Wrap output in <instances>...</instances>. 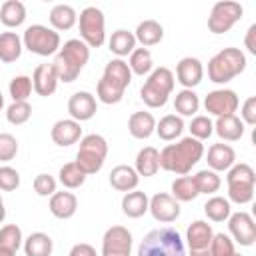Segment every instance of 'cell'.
I'll return each instance as SVG.
<instances>
[{"label": "cell", "instance_id": "20", "mask_svg": "<svg viewBox=\"0 0 256 256\" xmlns=\"http://www.w3.org/2000/svg\"><path fill=\"white\" fill-rule=\"evenodd\" d=\"M50 214L58 220H68L78 210V198L72 192H54L50 196Z\"/></svg>", "mask_w": 256, "mask_h": 256}, {"label": "cell", "instance_id": "35", "mask_svg": "<svg viewBox=\"0 0 256 256\" xmlns=\"http://www.w3.org/2000/svg\"><path fill=\"white\" fill-rule=\"evenodd\" d=\"M172 196L178 202H192L194 198H198V188L194 182V176H180L172 182Z\"/></svg>", "mask_w": 256, "mask_h": 256}, {"label": "cell", "instance_id": "31", "mask_svg": "<svg viewBox=\"0 0 256 256\" xmlns=\"http://www.w3.org/2000/svg\"><path fill=\"white\" fill-rule=\"evenodd\" d=\"M108 46H110V52L112 54H116L118 58H124V56H130L136 50V38H134L132 32L120 28V30L112 32Z\"/></svg>", "mask_w": 256, "mask_h": 256}, {"label": "cell", "instance_id": "33", "mask_svg": "<svg viewBox=\"0 0 256 256\" xmlns=\"http://www.w3.org/2000/svg\"><path fill=\"white\" fill-rule=\"evenodd\" d=\"M124 92H126V88L122 84H118L106 76H102L96 86V96L102 104H118L124 98Z\"/></svg>", "mask_w": 256, "mask_h": 256}, {"label": "cell", "instance_id": "15", "mask_svg": "<svg viewBox=\"0 0 256 256\" xmlns=\"http://www.w3.org/2000/svg\"><path fill=\"white\" fill-rule=\"evenodd\" d=\"M98 106H96V98L86 92V90H80V92H74L68 100V114L72 120L76 122H86V120H92L94 114H96Z\"/></svg>", "mask_w": 256, "mask_h": 256}, {"label": "cell", "instance_id": "47", "mask_svg": "<svg viewBox=\"0 0 256 256\" xmlns=\"http://www.w3.org/2000/svg\"><path fill=\"white\" fill-rule=\"evenodd\" d=\"M18 154V140L8 134V132H2L0 134V162H10L14 160Z\"/></svg>", "mask_w": 256, "mask_h": 256}, {"label": "cell", "instance_id": "51", "mask_svg": "<svg viewBox=\"0 0 256 256\" xmlns=\"http://www.w3.org/2000/svg\"><path fill=\"white\" fill-rule=\"evenodd\" d=\"M68 256H98V254H96V248L94 246H90L86 242H80V244H74L72 246V250H70Z\"/></svg>", "mask_w": 256, "mask_h": 256}, {"label": "cell", "instance_id": "41", "mask_svg": "<svg viewBox=\"0 0 256 256\" xmlns=\"http://www.w3.org/2000/svg\"><path fill=\"white\" fill-rule=\"evenodd\" d=\"M194 182H196V188H198V194H214L220 190L222 186V180L218 176V172L206 168V170H200L196 176H194Z\"/></svg>", "mask_w": 256, "mask_h": 256}, {"label": "cell", "instance_id": "49", "mask_svg": "<svg viewBox=\"0 0 256 256\" xmlns=\"http://www.w3.org/2000/svg\"><path fill=\"white\" fill-rule=\"evenodd\" d=\"M56 186H58V182L50 174H38L34 178V192L38 196H44V198L46 196H52L56 192Z\"/></svg>", "mask_w": 256, "mask_h": 256}, {"label": "cell", "instance_id": "2", "mask_svg": "<svg viewBox=\"0 0 256 256\" xmlns=\"http://www.w3.org/2000/svg\"><path fill=\"white\" fill-rule=\"evenodd\" d=\"M88 60H90V48L80 38H72L64 42V46H60L52 64L56 68L60 82H74L88 64Z\"/></svg>", "mask_w": 256, "mask_h": 256}, {"label": "cell", "instance_id": "32", "mask_svg": "<svg viewBox=\"0 0 256 256\" xmlns=\"http://www.w3.org/2000/svg\"><path fill=\"white\" fill-rule=\"evenodd\" d=\"M24 252L26 256H50L54 250V242L44 232H34L24 240Z\"/></svg>", "mask_w": 256, "mask_h": 256}, {"label": "cell", "instance_id": "3", "mask_svg": "<svg viewBox=\"0 0 256 256\" xmlns=\"http://www.w3.org/2000/svg\"><path fill=\"white\" fill-rule=\"evenodd\" d=\"M138 256H186V246L178 230L168 226L156 228L140 242Z\"/></svg>", "mask_w": 256, "mask_h": 256}, {"label": "cell", "instance_id": "8", "mask_svg": "<svg viewBox=\"0 0 256 256\" xmlns=\"http://www.w3.org/2000/svg\"><path fill=\"white\" fill-rule=\"evenodd\" d=\"M22 44L26 50L38 56H52L60 50V34L44 24H32L26 28L22 36Z\"/></svg>", "mask_w": 256, "mask_h": 256}, {"label": "cell", "instance_id": "5", "mask_svg": "<svg viewBox=\"0 0 256 256\" xmlns=\"http://www.w3.org/2000/svg\"><path fill=\"white\" fill-rule=\"evenodd\" d=\"M174 82L176 80H174L172 70H168L164 66L154 68L148 74V80L144 82V86L140 90V96H142L144 104L148 108H162L168 102V98L174 90Z\"/></svg>", "mask_w": 256, "mask_h": 256}, {"label": "cell", "instance_id": "13", "mask_svg": "<svg viewBox=\"0 0 256 256\" xmlns=\"http://www.w3.org/2000/svg\"><path fill=\"white\" fill-rule=\"evenodd\" d=\"M148 212L154 216L156 222L170 224V222L178 220V216H180V202H178L172 194L158 192V194H154V196L150 198Z\"/></svg>", "mask_w": 256, "mask_h": 256}, {"label": "cell", "instance_id": "19", "mask_svg": "<svg viewBox=\"0 0 256 256\" xmlns=\"http://www.w3.org/2000/svg\"><path fill=\"white\" fill-rule=\"evenodd\" d=\"M236 164V152L228 144H212L208 148V166L214 172H226Z\"/></svg>", "mask_w": 256, "mask_h": 256}, {"label": "cell", "instance_id": "56", "mask_svg": "<svg viewBox=\"0 0 256 256\" xmlns=\"http://www.w3.org/2000/svg\"><path fill=\"white\" fill-rule=\"evenodd\" d=\"M4 108V96H2V92H0V110Z\"/></svg>", "mask_w": 256, "mask_h": 256}, {"label": "cell", "instance_id": "50", "mask_svg": "<svg viewBox=\"0 0 256 256\" xmlns=\"http://www.w3.org/2000/svg\"><path fill=\"white\" fill-rule=\"evenodd\" d=\"M240 120L248 126H254L256 124V98L250 96L246 98V102L242 104V112H240Z\"/></svg>", "mask_w": 256, "mask_h": 256}, {"label": "cell", "instance_id": "10", "mask_svg": "<svg viewBox=\"0 0 256 256\" xmlns=\"http://www.w3.org/2000/svg\"><path fill=\"white\" fill-rule=\"evenodd\" d=\"M242 14H244V8L240 2H234V0L216 2L208 16V30L212 34H224L238 20H242Z\"/></svg>", "mask_w": 256, "mask_h": 256}, {"label": "cell", "instance_id": "30", "mask_svg": "<svg viewBox=\"0 0 256 256\" xmlns=\"http://www.w3.org/2000/svg\"><path fill=\"white\" fill-rule=\"evenodd\" d=\"M22 38L16 32H2L0 34V62H16L22 56Z\"/></svg>", "mask_w": 256, "mask_h": 256}, {"label": "cell", "instance_id": "23", "mask_svg": "<svg viewBox=\"0 0 256 256\" xmlns=\"http://www.w3.org/2000/svg\"><path fill=\"white\" fill-rule=\"evenodd\" d=\"M128 132L136 140H146L156 132V120L150 112H134L128 120Z\"/></svg>", "mask_w": 256, "mask_h": 256}, {"label": "cell", "instance_id": "18", "mask_svg": "<svg viewBox=\"0 0 256 256\" xmlns=\"http://www.w3.org/2000/svg\"><path fill=\"white\" fill-rule=\"evenodd\" d=\"M50 136H52V142L56 146H72L76 144L80 138H82V126L80 122L72 120V118H66V120H58L52 130H50Z\"/></svg>", "mask_w": 256, "mask_h": 256}, {"label": "cell", "instance_id": "38", "mask_svg": "<svg viewBox=\"0 0 256 256\" xmlns=\"http://www.w3.org/2000/svg\"><path fill=\"white\" fill-rule=\"evenodd\" d=\"M200 108V98L194 90H180L176 94V100H174V110L180 114V116H196Z\"/></svg>", "mask_w": 256, "mask_h": 256}, {"label": "cell", "instance_id": "42", "mask_svg": "<svg viewBox=\"0 0 256 256\" xmlns=\"http://www.w3.org/2000/svg\"><path fill=\"white\" fill-rule=\"evenodd\" d=\"M22 244H24V236H22L20 226H16V224H6V226L0 228V248L18 252Z\"/></svg>", "mask_w": 256, "mask_h": 256}, {"label": "cell", "instance_id": "48", "mask_svg": "<svg viewBox=\"0 0 256 256\" xmlns=\"http://www.w3.org/2000/svg\"><path fill=\"white\" fill-rule=\"evenodd\" d=\"M20 186V174L12 166H0V190L14 192Z\"/></svg>", "mask_w": 256, "mask_h": 256}, {"label": "cell", "instance_id": "24", "mask_svg": "<svg viewBox=\"0 0 256 256\" xmlns=\"http://www.w3.org/2000/svg\"><path fill=\"white\" fill-rule=\"evenodd\" d=\"M214 132L224 140V142H238L244 136V122L232 114V116H222L214 124Z\"/></svg>", "mask_w": 256, "mask_h": 256}, {"label": "cell", "instance_id": "34", "mask_svg": "<svg viewBox=\"0 0 256 256\" xmlns=\"http://www.w3.org/2000/svg\"><path fill=\"white\" fill-rule=\"evenodd\" d=\"M182 132H184V120L180 116H176V114H168L156 124V134L164 142H172V140L180 138Z\"/></svg>", "mask_w": 256, "mask_h": 256}, {"label": "cell", "instance_id": "29", "mask_svg": "<svg viewBox=\"0 0 256 256\" xmlns=\"http://www.w3.org/2000/svg\"><path fill=\"white\" fill-rule=\"evenodd\" d=\"M76 22H78V14L70 4H56L50 10V24H52V30L56 32L70 30Z\"/></svg>", "mask_w": 256, "mask_h": 256}, {"label": "cell", "instance_id": "9", "mask_svg": "<svg viewBox=\"0 0 256 256\" xmlns=\"http://www.w3.org/2000/svg\"><path fill=\"white\" fill-rule=\"evenodd\" d=\"M78 26H80V40L88 48H100L106 42V20L100 8L96 6L84 8L80 12Z\"/></svg>", "mask_w": 256, "mask_h": 256}, {"label": "cell", "instance_id": "14", "mask_svg": "<svg viewBox=\"0 0 256 256\" xmlns=\"http://www.w3.org/2000/svg\"><path fill=\"white\" fill-rule=\"evenodd\" d=\"M228 230H230V236L240 246H252L256 242V224H254V218L248 212H234V214H230Z\"/></svg>", "mask_w": 256, "mask_h": 256}, {"label": "cell", "instance_id": "37", "mask_svg": "<svg viewBox=\"0 0 256 256\" xmlns=\"http://www.w3.org/2000/svg\"><path fill=\"white\" fill-rule=\"evenodd\" d=\"M102 76H106V78H110V80L122 84L124 88H128L130 82H132V72H130V68H128V62H124L122 58H114V60H110V62L106 64Z\"/></svg>", "mask_w": 256, "mask_h": 256}, {"label": "cell", "instance_id": "43", "mask_svg": "<svg viewBox=\"0 0 256 256\" xmlns=\"http://www.w3.org/2000/svg\"><path fill=\"white\" fill-rule=\"evenodd\" d=\"M8 90H10V96H12L14 102H28V98H30V94H32V90H34L32 78H30V76H24V74L14 76V78L10 80Z\"/></svg>", "mask_w": 256, "mask_h": 256}, {"label": "cell", "instance_id": "26", "mask_svg": "<svg viewBox=\"0 0 256 256\" xmlns=\"http://www.w3.org/2000/svg\"><path fill=\"white\" fill-rule=\"evenodd\" d=\"M134 38H136V42H140L144 48L156 46V44H160L162 38H164V28H162V24L156 22V20H144V22H140V24L136 26Z\"/></svg>", "mask_w": 256, "mask_h": 256}, {"label": "cell", "instance_id": "44", "mask_svg": "<svg viewBox=\"0 0 256 256\" xmlns=\"http://www.w3.org/2000/svg\"><path fill=\"white\" fill-rule=\"evenodd\" d=\"M32 116V106L28 102H12L8 108H6V118L10 124L14 126H22L30 120Z\"/></svg>", "mask_w": 256, "mask_h": 256}, {"label": "cell", "instance_id": "54", "mask_svg": "<svg viewBox=\"0 0 256 256\" xmlns=\"http://www.w3.org/2000/svg\"><path fill=\"white\" fill-rule=\"evenodd\" d=\"M4 218H6V208H4V200L0 196V224L4 222Z\"/></svg>", "mask_w": 256, "mask_h": 256}, {"label": "cell", "instance_id": "45", "mask_svg": "<svg viewBox=\"0 0 256 256\" xmlns=\"http://www.w3.org/2000/svg\"><path fill=\"white\" fill-rule=\"evenodd\" d=\"M208 250H210L212 256H234V254H236V250H234V240H232L228 234H224V232L212 236V242H210Z\"/></svg>", "mask_w": 256, "mask_h": 256}, {"label": "cell", "instance_id": "22", "mask_svg": "<svg viewBox=\"0 0 256 256\" xmlns=\"http://www.w3.org/2000/svg\"><path fill=\"white\" fill-rule=\"evenodd\" d=\"M212 236H214V230L208 222L204 220H196L188 226L186 230V242H188V248L190 250H204L210 246L212 242Z\"/></svg>", "mask_w": 256, "mask_h": 256}, {"label": "cell", "instance_id": "28", "mask_svg": "<svg viewBox=\"0 0 256 256\" xmlns=\"http://www.w3.org/2000/svg\"><path fill=\"white\" fill-rule=\"evenodd\" d=\"M26 20V6L20 0H6L0 6V22L6 28H18Z\"/></svg>", "mask_w": 256, "mask_h": 256}, {"label": "cell", "instance_id": "46", "mask_svg": "<svg viewBox=\"0 0 256 256\" xmlns=\"http://www.w3.org/2000/svg\"><path fill=\"white\" fill-rule=\"evenodd\" d=\"M214 132V122L208 116H194L190 122V136L196 140H208Z\"/></svg>", "mask_w": 256, "mask_h": 256}, {"label": "cell", "instance_id": "7", "mask_svg": "<svg viewBox=\"0 0 256 256\" xmlns=\"http://www.w3.org/2000/svg\"><path fill=\"white\" fill-rule=\"evenodd\" d=\"M226 182H228V202H234L240 206L252 202L254 186H256V174H254L252 166H248L244 162L234 164L228 170Z\"/></svg>", "mask_w": 256, "mask_h": 256}, {"label": "cell", "instance_id": "25", "mask_svg": "<svg viewBox=\"0 0 256 256\" xmlns=\"http://www.w3.org/2000/svg\"><path fill=\"white\" fill-rule=\"evenodd\" d=\"M134 170L138 172V176H144V178H150V176H156V172L160 170V152L154 148V146H146L138 152L136 156V166Z\"/></svg>", "mask_w": 256, "mask_h": 256}, {"label": "cell", "instance_id": "1", "mask_svg": "<svg viewBox=\"0 0 256 256\" xmlns=\"http://www.w3.org/2000/svg\"><path fill=\"white\" fill-rule=\"evenodd\" d=\"M204 156V144L192 136L182 138L176 144H168L160 152V168L166 172H174L178 176H186Z\"/></svg>", "mask_w": 256, "mask_h": 256}, {"label": "cell", "instance_id": "4", "mask_svg": "<svg viewBox=\"0 0 256 256\" xmlns=\"http://www.w3.org/2000/svg\"><path fill=\"white\" fill-rule=\"evenodd\" d=\"M246 70V54L240 48H224L208 62V78L214 84H226Z\"/></svg>", "mask_w": 256, "mask_h": 256}, {"label": "cell", "instance_id": "36", "mask_svg": "<svg viewBox=\"0 0 256 256\" xmlns=\"http://www.w3.org/2000/svg\"><path fill=\"white\" fill-rule=\"evenodd\" d=\"M128 68H130V72L136 74V76H146V74H150L152 68H154L152 52H150L148 48H136V50L130 54Z\"/></svg>", "mask_w": 256, "mask_h": 256}, {"label": "cell", "instance_id": "11", "mask_svg": "<svg viewBox=\"0 0 256 256\" xmlns=\"http://www.w3.org/2000/svg\"><path fill=\"white\" fill-rule=\"evenodd\" d=\"M240 106L238 94L234 90L228 88H220V90H212L208 92L206 100H204V108L208 114L222 118V116H232Z\"/></svg>", "mask_w": 256, "mask_h": 256}, {"label": "cell", "instance_id": "53", "mask_svg": "<svg viewBox=\"0 0 256 256\" xmlns=\"http://www.w3.org/2000/svg\"><path fill=\"white\" fill-rule=\"evenodd\" d=\"M190 256H212V254L208 248H204V250H190Z\"/></svg>", "mask_w": 256, "mask_h": 256}, {"label": "cell", "instance_id": "16", "mask_svg": "<svg viewBox=\"0 0 256 256\" xmlns=\"http://www.w3.org/2000/svg\"><path fill=\"white\" fill-rule=\"evenodd\" d=\"M176 78H178V82L186 90H192L204 78V66H202V62L198 58H192V56L182 58L178 62V66H176Z\"/></svg>", "mask_w": 256, "mask_h": 256}, {"label": "cell", "instance_id": "39", "mask_svg": "<svg viewBox=\"0 0 256 256\" xmlns=\"http://www.w3.org/2000/svg\"><path fill=\"white\" fill-rule=\"evenodd\" d=\"M204 212H206L208 220H212V222H224V220L230 218V214H232V206H230L228 198L212 196V198L204 204Z\"/></svg>", "mask_w": 256, "mask_h": 256}, {"label": "cell", "instance_id": "27", "mask_svg": "<svg viewBox=\"0 0 256 256\" xmlns=\"http://www.w3.org/2000/svg\"><path fill=\"white\" fill-rule=\"evenodd\" d=\"M148 204H150V198L146 196V192L132 190V192H126L122 198V212L128 218H140L148 212Z\"/></svg>", "mask_w": 256, "mask_h": 256}, {"label": "cell", "instance_id": "57", "mask_svg": "<svg viewBox=\"0 0 256 256\" xmlns=\"http://www.w3.org/2000/svg\"><path fill=\"white\" fill-rule=\"evenodd\" d=\"M234 256H242V254H234Z\"/></svg>", "mask_w": 256, "mask_h": 256}, {"label": "cell", "instance_id": "21", "mask_svg": "<svg viewBox=\"0 0 256 256\" xmlns=\"http://www.w3.org/2000/svg\"><path fill=\"white\" fill-rule=\"evenodd\" d=\"M138 182H140L138 172L128 164H120V166L112 168V172H110V184L118 192H124V194L132 192L138 188Z\"/></svg>", "mask_w": 256, "mask_h": 256}, {"label": "cell", "instance_id": "55", "mask_svg": "<svg viewBox=\"0 0 256 256\" xmlns=\"http://www.w3.org/2000/svg\"><path fill=\"white\" fill-rule=\"evenodd\" d=\"M0 256H16V252L6 250V248H0Z\"/></svg>", "mask_w": 256, "mask_h": 256}, {"label": "cell", "instance_id": "6", "mask_svg": "<svg viewBox=\"0 0 256 256\" xmlns=\"http://www.w3.org/2000/svg\"><path fill=\"white\" fill-rule=\"evenodd\" d=\"M106 156H108V142L104 136L100 134H88L80 140V148H78V154H76V164L78 168L86 174V176H92V174H98L106 162Z\"/></svg>", "mask_w": 256, "mask_h": 256}, {"label": "cell", "instance_id": "52", "mask_svg": "<svg viewBox=\"0 0 256 256\" xmlns=\"http://www.w3.org/2000/svg\"><path fill=\"white\" fill-rule=\"evenodd\" d=\"M254 36H256V24H252L250 28H248V32H246V48H248V52L250 54H256V44H254Z\"/></svg>", "mask_w": 256, "mask_h": 256}, {"label": "cell", "instance_id": "17", "mask_svg": "<svg viewBox=\"0 0 256 256\" xmlns=\"http://www.w3.org/2000/svg\"><path fill=\"white\" fill-rule=\"evenodd\" d=\"M58 74L54 64H38L34 74H32V86L38 96H52L58 88Z\"/></svg>", "mask_w": 256, "mask_h": 256}, {"label": "cell", "instance_id": "12", "mask_svg": "<svg viewBox=\"0 0 256 256\" xmlns=\"http://www.w3.org/2000/svg\"><path fill=\"white\" fill-rule=\"evenodd\" d=\"M132 254V234L124 226H112L102 238V256H130Z\"/></svg>", "mask_w": 256, "mask_h": 256}, {"label": "cell", "instance_id": "40", "mask_svg": "<svg viewBox=\"0 0 256 256\" xmlns=\"http://www.w3.org/2000/svg\"><path fill=\"white\" fill-rule=\"evenodd\" d=\"M60 184L64 186V188H68V190H76V188H80L84 182H86V174L78 168V164L76 162H68V164H64L62 168H60Z\"/></svg>", "mask_w": 256, "mask_h": 256}]
</instances>
